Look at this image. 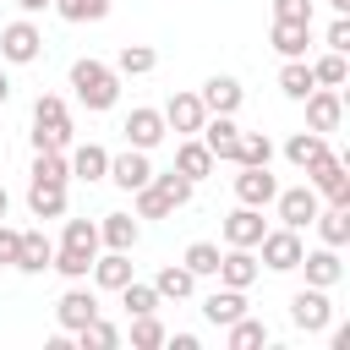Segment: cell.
<instances>
[{
	"mask_svg": "<svg viewBox=\"0 0 350 350\" xmlns=\"http://www.w3.org/2000/svg\"><path fill=\"white\" fill-rule=\"evenodd\" d=\"M71 88H77V98L88 109H109L120 98V71L88 55V60H71Z\"/></svg>",
	"mask_w": 350,
	"mask_h": 350,
	"instance_id": "6da1fadb",
	"label": "cell"
},
{
	"mask_svg": "<svg viewBox=\"0 0 350 350\" xmlns=\"http://www.w3.org/2000/svg\"><path fill=\"white\" fill-rule=\"evenodd\" d=\"M191 202V180L180 175V170H164V175H153L148 186H137V213L142 219H164V213H175V208H186Z\"/></svg>",
	"mask_w": 350,
	"mask_h": 350,
	"instance_id": "7a4b0ae2",
	"label": "cell"
},
{
	"mask_svg": "<svg viewBox=\"0 0 350 350\" xmlns=\"http://www.w3.org/2000/svg\"><path fill=\"white\" fill-rule=\"evenodd\" d=\"M33 148H55V153L71 148V115L55 93H38V104H33Z\"/></svg>",
	"mask_w": 350,
	"mask_h": 350,
	"instance_id": "3957f363",
	"label": "cell"
},
{
	"mask_svg": "<svg viewBox=\"0 0 350 350\" xmlns=\"http://www.w3.org/2000/svg\"><path fill=\"white\" fill-rule=\"evenodd\" d=\"M290 323L306 328V334H323V328L334 323V301H328V290H317V284L295 290V295H290Z\"/></svg>",
	"mask_w": 350,
	"mask_h": 350,
	"instance_id": "277c9868",
	"label": "cell"
},
{
	"mask_svg": "<svg viewBox=\"0 0 350 350\" xmlns=\"http://www.w3.org/2000/svg\"><path fill=\"white\" fill-rule=\"evenodd\" d=\"M262 262L273 268V273H290V268H301V230H290V224H279V230H262Z\"/></svg>",
	"mask_w": 350,
	"mask_h": 350,
	"instance_id": "5b68a950",
	"label": "cell"
},
{
	"mask_svg": "<svg viewBox=\"0 0 350 350\" xmlns=\"http://www.w3.org/2000/svg\"><path fill=\"white\" fill-rule=\"evenodd\" d=\"M38 49H44V33H38L33 22H11V27H0V60H11V66H33Z\"/></svg>",
	"mask_w": 350,
	"mask_h": 350,
	"instance_id": "8992f818",
	"label": "cell"
},
{
	"mask_svg": "<svg viewBox=\"0 0 350 350\" xmlns=\"http://www.w3.org/2000/svg\"><path fill=\"white\" fill-rule=\"evenodd\" d=\"M306 175H312V191H317V197H328V202H345V208H350V170H345V159H334V153H328V159H323V164H312Z\"/></svg>",
	"mask_w": 350,
	"mask_h": 350,
	"instance_id": "52a82bcc",
	"label": "cell"
},
{
	"mask_svg": "<svg viewBox=\"0 0 350 350\" xmlns=\"http://www.w3.org/2000/svg\"><path fill=\"white\" fill-rule=\"evenodd\" d=\"M273 202H279V224H290V230H306L312 219H317V191L312 186H290V191H273Z\"/></svg>",
	"mask_w": 350,
	"mask_h": 350,
	"instance_id": "ba28073f",
	"label": "cell"
},
{
	"mask_svg": "<svg viewBox=\"0 0 350 350\" xmlns=\"http://www.w3.org/2000/svg\"><path fill=\"white\" fill-rule=\"evenodd\" d=\"M339 120H345L339 88H312V93H306V131H334Z\"/></svg>",
	"mask_w": 350,
	"mask_h": 350,
	"instance_id": "9c48e42d",
	"label": "cell"
},
{
	"mask_svg": "<svg viewBox=\"0 0 350 350\" xmlns=\"http://www.w3.org/2000/svg\"><path fill=\"white\" fill-rule=\"evenodd\" d=\"M273 191H279V180L268 175V164H241V175H235V197H241L246 208H268Z\"/></svg>",
	"mask_w": 350,
	"mask_h": 350,
	"instance_id": "30bf717a",
	"label": "cell"
},
{
	"mask_svg": "<svg viewBox=\"0 0 350 350\" xmlns=\"http://www.w3.org/2000/svg\"><path fill=\"white\" fill-rule=\"evenodd\" d=\"M55 317H60V328H66V334H77L82 323H93V317H98V295H93V290H82V284H71V290L55 301Z\"/></svg>",
	"mask_w": 350,
	"mask_h": 350,
	"instance_id": "8fae6325",
	"label": "cell"
},
{
	"mask_svg": "<svg viewBox=\"0 0 350 350\" xmlns=\"http://www.w3.org/2000/svg\"><path fill=\"white\" fill-rule=\"evenodd\" d=\"M159 115H164V126H170V131H180V137H191V131L208 120V109H202V98H197V93H170V104H164Z\"/></svg>",
	"mask_w": 350,
	"mask_h": 350,
	"instance_id": "7c38bea8",
	"label": "cell"
},
{
	"mask_svg": "<svg viewBox=\"0 0 350 350\" xmlns=\"http://www.w3.org/2000/svg\"><path fill=\"white\" fill-rule=\"evenodd\" d=\"M120 131H126V142H131V148H142V153H148V148H159V142L170 137V126H164V115H159V109H131Z\"/></svg>",
	"mask_w": 350,
	"mask_h": 350,
	"instance_id": "4fadbf2b",
	"label": "cell"
},
{
	"mask_svg": "<svg viewBox=\"0 0 350 350\" xmlns=\"http://www.w3.org/2000/svg\"><path fill=\"white\" fill-rule=\"evenodd\" d=\"M197 131H202V148H208L213 159H230V164H235V148H241V126H235L230 115H208Z\"/></svg>",
	"mask_w": 350,
	"mask_h": 350,
	"instance_id": "5bb4252c",
	"label": "cell"
},
{
	"mask_svg": "<svg viewBox=\"0 0 350 350\" xmlns=\"http://www.w3.org/2000/svg\"><path fill=\"white\" fill-rule=\"evenodd\" d=\"M197 98H202V109H208V115H235V109H241V98H246V88H241L235 77H208Z\"/></svg>",
	"mask_w": 350,
	"mask_h": 350,
	"instance_id": "9a60e30c",
	"label": "cell"
},
{
	"mask_svg": "<svg viewBox=\"0 0 350 350\" xmlns=\"http://www.w3.org/2000/svg\"><path fill=\"white\" fill-rule=\"evenodd\" d=\"M109 180H115L120 191H137V186H148V180H153V164H148V153H142V148H126L120 159H109Z\"/></svg>",
	"mask_w": 350,
	"mask_h": 350,
	"instance_id": "2e32d148",
	"label": "cell"
},
{
	"mask_svg": "<svg viewBox=\"0 0 350 350\" xmlns=\"http://www.w3.org/2000/svg\"><path fill=\"white\" fill-rule=\"evenodd\" d=\"M301 268H306V284H317V290H334V284L345 279L339 246H323V252H301Z\"/></svg>",
	"mask_w": 350,
	"mask_h": 350,
	"instance_id": "e0dca14e",
	"label": "cell"
},
{
	"mask_svg": "<svg viewBox=\"0 0 350 350\" xmlns=\"http://www.w3.org/2000/svg\"><path fill=\"white\" fill-rule=\"evenodd\" d=\"M262 230H268V224H262V208H246V202L224 219V241H230V246H257Z\"/></svg>",
	"mask_w": 350,
	"mask_h": 350,
	"instance_id": "ac0fdd59",
	"label": "cell"
},
{
	"mask_svg": "<svg viewBox=\"0 0 350 350\" xmlns=\"http://www.w3.org/2000/svg\"><path fill=\"white\" fill-rule=\"evenodd\" d=\"M49 262H55L49 235H44V230H22V246H16V262H11V268H22V273H44Z\"/></svg>",
	"mask_w": 350,
	"mask_h": 350,
	"instance_id": "d6986e66",
	"label": "cell"
},
{
	"mask_svg": "<svg viewBox=\"0 0 350 350\" xmlns=\"http://www.w3.org/2000/svg\"><path fill=\"white\" fill-rule=\"evenodd\" d=\"M219 279H224L230 290L257 284V257H252V246H230V252L219 257Z\"/></svg>",
	"mask_w": 350,
	"mask_h": 350,
	"instance_id": "ffe728a7",
	"label": "cell"
},
{
	"mask_svg": "<svg viewBox=\"0 0 350 350\" xmlns=\"http://www.w3.org/2000/svg\"><path fill=\"white\" fill-rule=\"evenodd\" d=\"M202 317H208L213 328H230L235 317H246V290H230V284L213 290V295L202 301Z\"/></svg>",
	"mask_w": 350,
	"mask_h": 350,
	"instance_id": "44dd1931",
	"label": "cell"
},
{
	"mask_svg": "<svg viewBox=\"0 0 350 350\" xmlns=\"http://www.w3.org/2000/svg\"><path fill=\"white\" fill-rule=\"evenodd\" d=\"M284 159H290L295 170H312V164L328 159V137H323V131H295V137L284 142Z\"/></svg>",
	"mask_w": 350,
	"mask_h": 350,
	"instance_id": "7402d4cb",
	"label": "cell"
},
{
	"mask_svg": "<svg viewBox=\"0 0 350 350\" xmlns=\"http://www.w3.org/2000/svg\"><path fill=\"white\" fill-rule=\"evenodd\" d=\"M27 208H33V219H60L66 213V180H33Z\"/></svg>",
	"mask_w": 350,
	"mask_h": 350,
	"instance_id": "603a6c76",
	"label": "cell"
},
{
	"mask_svg": "<svg viewBox=\"0 0 350 350\" xmlns=\"http://www.w3.org/2000/svg\"><path fill=\"white\" fill-rule=\"evenodd\" d=\"M268 38H273V49H279L284 60H301L306 44H312V22H279V16H273V33H268Z\"/></svg>",
	"mask_w": 350,
	"mask_h": 350,
	"instance_id": "cb8c5ba5",
	"label": "cell"
},
{
	"mask_svg": "<svg viewBox=\"0 0 350 350\" xmlns=\"http://www.w3.org/2000/svg\"><path fill=\"white\" fill-rule=\"evenodd\" d=\"M213 164H219V159H213V153L202 148V137H186V142L175 148V170H180V175H186L191 186H197V180H202V175H208Z\"/></svg>",
	"mask_w": 350,
	"mask_h": 350,
	"instance_id": "d4e9b609",
	"label": "cell"
},
{
	"mask_svg": "<svg viewBox=\"0 0 350 350\" xmlns=\"http://www.w3.org/2000/svg\"><path fill=\"white\" fill-rule=\"evenodd\" d=\"M93 284L98 290H120L126 279H131V252H104V257H93Z\"/></svg>",
	"mask_w": 350,
	"mask_h": 350,
	"instance_id": "484cf974",
	"label": "cell"
},
{
	"mask_svg": "<svg viewBox=\"0 0 350 350\" xmlns=\"http://www.w3.org/2000/svg\"><path fill=\"white\" fill-rule=\"evenodd\" d=\"M317 235H323V246H345L350 241V208L345 202H328V208H317Z\"/></svg>",
	"mask_w": 350,
	"mask_h": 350,
	"instance_id": "4316f807",
	"label": "cell"
},
{
	"mask_svg": "<svg viewBox=\"0 0 350 350\" xmlns=\"http://www.w3.org/2000/svg\"><path fill=\"white\" fill-rule=\"evenodd\" d=\"M71 175H77V180H88V186H93V180H104V175H109V153H104L98 142H82V148L71 153Z\"/></svg>",
	"mask_w": 350,
	"mask_h": 350,
	"instance_id": "83f0119b",
	"label": "cell"
},
{
	"mask_svg": "<svg viewBox=\"0 0 350 350\" xmlns=\"http://www.w3.org/2000/svg\"><path fill=\"white\" fill-rule=\"evenodd\" d=\"M98 241H104L109 252H131V246H137V219H131V213H104Z\"/></svg>",
	"mask_w": 350,
	"mask_h": 350,
	"instance_id": "f1b7e54d",
	"label": "cell"
},
{
	"mask_svg": "<svg viewBox=\"0 0 350 350\" xmlns=\"http://www.w3.org/2000/svg\"><path fill=\"white\" fill-rule=\"evenodd\" d=\"M153 290H159V301H186V295L197 290V273H191L186 262H180V268L170 262V268H159V279H153Z\"/></svg>",
	"mask_w": 350,
	"mask_h": 350,
	"instance_id": "f546056e",
	"label": "cell"
},
{
	"mask_svg": "<svg viewBox=\"0 0 350 350\" xmlns=\"http://www.w3.org/2000/svg\"><path fill=\"white\" fill-rule=\"evenodd\" d=\"M224 339H230V350H257V345H268V323H257V317H235V323L224 328Z\"/></svg>",
	"mask_w": 350,
	"mask_h": 350,
	"instance_id": "4dcf8cb0",
	"label": "cell"
},
{
	"mask_svg": "<svg viewBox=\"0 0 350 350\" xmlns=\"http://www.w3.org/2000/svg\"><path fill=\"white\" fill-rule=\"evenodd\" d=\"M153 66H159V55H153L148 44H126V49L115 55V71H120V77H148Z\"/></svg>",
	"mask_w": 350,
	"mask_h": 350,
	"instance_id": "1f68e13d",
	"label": "cell"
},
{
	"mask_svg": "<svg viewBox=\"0 0 350 350\" xmlns=\"http://www.w3.org/2000/svg\"><path fill=\"white\" fill-rule=\"evenodd\" d=\"M345 77H350V66H345L339 49H328V55L312 60V82H317V88H345Z\"/></svg>",
	"mask_w": 350,
	"mask_h": 350,
	"instance_id": "d6a6232c",
	"label": "cell"
},
{
	"mask_svg": "<svg viewBox=\"0 0 350 350\" xmlns=\"http://www.w3.org/2000/svg\"><path fill=\"white\" fill-rule=\"evenodd\" d=\"M115 295H120V306H126L131 317H142V312H159V290H153V284H137V279H126Z\"/></svg>",
	"mask_w": 350,
	"mask_h": 350,
	"instance_id": "836d02e7",
	"label": "cell"
},
{
	"mask_svg": "<svg viewBox=\"0 0 350 350\" xmlns=\"http://www.w3.org/2000/svg\"><path fill=\"white\" fill-rule=\"evenodd\" d=\"M49 11H60L66 22H104L109 0H49Z\"/></svg>",
	"mask_w": 350,
	"mask_h": 350,
	"instance_id": "e575fe53",
	"label": "cell"
},
{
	"mask_svg": "<svg viewBox=\"0 0 350 350\" xmlns=\"http://www.w3.org/2000/svg\"><path fill=\"white\" fill-rule=\"evenodd\" d=\"M279 88H284V98H306V93L317 88V82H312V66H306V60H284Z\"/></svg>",
	"mask_w": 350,
	"mask_h": 350,
	"instance_id": "d590c367",
	"label": "cell"
},
{
	"mask_svg": "<svg viewBox=\"0 0 350 350\" xmlns=\"http://www.w3.org/2000/svg\"><path fill=\"white\" fill-rule=\"evenodd\" d=\"M77 345H82V350H109V345H120V328L104 323V317H93V323L77 328Z\"/></svg>",
	"mask_w": 350,
	"mask_h": 350,
	"instance_id": "8d00e7d4",
	"label": "cell"
},
{
	"mask_svg": "<svg viewBox=\"0 0 350 350\" xmlns=\"http://www.w3.org/2000/svg\"><path fill=\"white\" fill-rule=\"evenodd\" d=\"M235 164H273V142L262 131H241V148H235Z\"/></svg>",
	"mask_w": 350,
	"mask_h": 350,
	"instance_id": "74e56055",
	"label": "cell"
},
{
	"mask_svg": "<svg viewBox=\"0 0 350 350\" xmlns=\"http://www.w3.org/2000/svg\"><path fill=\"white\" fill-rule=\"evenodd\" d=\"M219 257H224V252H219V246H213V241H191V246H186V257H180V262H186V268H191V273H197V279H202V273H219Z\"/></svg>",
	"mask_w": 350,
	"mask_h": 350,
	"instance_id": "f35d334b",
	"label": "cell"
},
{
	"mask_svg": "<svg viewBox=\"0 0 350 350\" xmlns=\"http://www.w3.org/2000/svg\"><path fill=\"white\" fill-rule=\"evenodd\" d=\"M131 345H137V350H159V345H164V323H159L153 312L131 317Z\"/></svg>",
	"mask_w": 350,
	"mask_h": 350,
	"instance_id": "ab89813d",
	"label": "cell"
},
{
	"mask_svg": "<svg viewBox=\"0 0 350 350\" xmlns=\"http://www.w3.org/2000/svg\"><path fill=\"white\" fill-rule=\"evenodd\" d=\"M33 180H71V164H66L55 148H38V159H33Z\"/></svg>",
	"mask_w": 350,
	"mask_h": 350,
	"instance_id": "60d3db41",
	"label": "cell"
},
{
	"mask_svg": "<svg viewBox=\"0 0 350 350\" xmlns=\"http://www.w3.org/2000/svg\"><path fill=\"white\" fill-rule=\"evenodd\" d=\"M60 246H77V252H93V257H98V224L66 219V241H60Z\"/></svg>",
	"mask_w": 350,
	"mask_h": 350,
	"instance_id": "b9f144b4",
	"label": "cell"
},
{
	"mask_svg": "<svg viewBox=\"0 0 350 350\" xmlns=\"http://www.w3.org/2000/svg\"><path fill=\"white\" fill-rule=\"evenodd\" d=\"M49 268H60L66 279H88V268H93V252H77V246H60Z\"/></svg>",
	"mask_w": 350,
	"mask_h": 350,
	"instance_id": "7bdbcfd3",
	"label": "cell"
},
{
	"mask_svg": "<svg viewBox=\"0 0 350 350\" xmlns=\"http://www.w3.org/2000/svg\"><path fill=\"white\" fill-rule=\"evenodd\" d=\"M279 22H312V0H273Z\"/></svg>",
	"mask_w": 350,
	"mask_h": 350,
	"instance_id": "ee69618b",
	"label": "cell"
},
{
	"mask_svg": "<svg viewBox=\"0 0 350 350\" xmlns=\"http://www.w3.org/2000/svg\"><path fill=\"white\" fill-rule=\"evenodd\" d=\"M328 49L350 55V16H334V27H328Z\"/></svg>",
	"mask_w": 350,
	"mask_h": 350,
	"instance_id": "f6af8a7d",
	"label": "cell"
},
{
	"mask_svg": "<svg viewBox=\"0 0 350 350\" xmlns=\"http://www.w3.org/2000/svg\"><path fill=\"white\" fill-rule=\"evenodd\" d=\"M16 246H22V230H11L0 219V262H16Z\"/></svg>",
	"mask_w": 350,
	"mask_h": 350,
	"instance_id": "bcb514c9",
	"label": "cell"
},
{
	"mask_svg": "<svg viewBox=\"0 0 350 350\" xmlns=\"http://www.w3.org/2000/svg\"><path fill=\"white\" fill-rule=\"evenodd\" d=\"M164 345H175V350H197V334H175V339L164 334Z\"/></svg>",
	"mask_w": 350,
	"mask_h": 350,
	"instance_id": "7dc6e473",
	"label": "cell"
},
{
	"mask_svg": "<svg viewBox=\"0 0 350 350\" xmlns=\"http://www.w3.org/2000/svg\"><path fill=\"white\" fill-rule=\"evenodd\" d=\"M16 5H22L27 16H38V11H49V0H16Z\"/></svg>",
	"mask_w": 350,
	"mask_h": 350,
	"instance_id": "c3c4849f",
	"label": "cell"
},
{
	"mask_svg": "<svg viewBox=\"0 0 350 350\" xmlns=\"http://www.w3.org/2000/svg\"><path fill=\"white\" fill-rule=\"evenodd\" d=\"M328 5H334V11H339V16H345V11H350V0H328Z\"/></svg>",
	"mask_w": 350,
	"mask_h": 350,
	"instance_id": "681fc988",
	"label": "cell"
},
{
	"mask_svg": "<svg viewBox=\"0 0 350 350\" xmlns=\"http://www.w3.org/2000/svg\"><path fill=\"white\" fill-rule=\"evenodd\" d=\"M5 98H11V82H5V77H0V104H5Z\"/></svg>",
	"mask_w": 350,
	"mask_h": 350,
	"instance_id": "f907efd6",
	"label": "cell"
},
{
	"mask_svg": "<svg viewBox=\"0 0 350 350\" xmlns=\"http://www.w3.org/2000/svg\"><path fill=\"white\" fill-rule=\"evenodd\" d=\"M5 208H11V197H5V186H0V219H5Z\"/></svg>",
	"mask_w": 350,
	"mask_h": 350,
	"instance_id": "816d5d0a",
	"label": "cell"
}]
</instances>
